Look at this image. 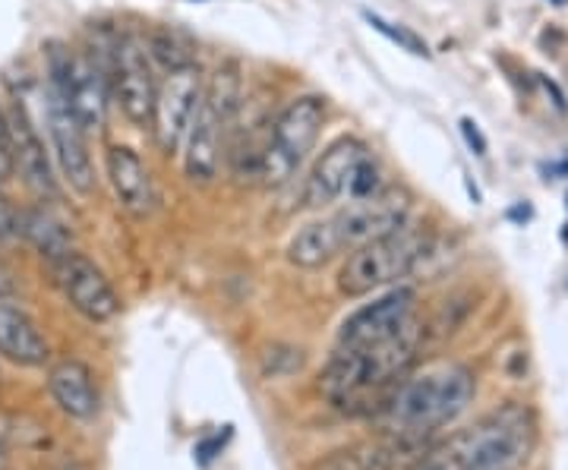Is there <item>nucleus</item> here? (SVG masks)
I'll list each match as a JSON object with an SVG mask.
<instances>
[{
  "mask_svg": "<svg viewBox=\"0 0 568 470\" xmlns=\"http://www.w3.org/2000/svg\"><path fill=\"white\" fill-rule=\"evenodd\" d=\"M477 395L474 372L462 364H433L405 372L376 408L383 439L420 449L429 436L455 423Z\"/></svg>",
  "mask_w": 568,
  "mask_h": 470,
  "instance_id": "f257e3e1",
  "label": "nucleus"
},
{
  "mask_svg": "<svg viewBox=\"0 0 568 470\" xmlns=\"http://www.w3.org/2000/svg\"><path fill=\"white\" fill-rule=\"evenodd\" d=\"M537 449V413L528 405H503L474 427L410 458L402 470H518Z\"/></svg>",
  "mask_w": 568,
  "mask_h": 470,
  "instance_id": "f03ea898",
  "label": "nucleus"
},
{
  "mask_svg": "<svg viewBox=\"0 0 568 470\" xmlns=\"http://www.w3.org/2000/svg\"><path fill=\"white\" fill-rule=\"evenodd\" d=\"M424 341V328L414 319L398 335L366 348H335L332 360L320 376V391L328 405L342 410H369L386 398L388 389L410 372L417 350Z\"/></svg>",
  "mask_w": 568,
  "mask_h": 470,
  "instance_id": "7ed1b4c3",
  "label": "nucleus"
},
{
  "mask_svg": "<svg viewBox=\"0 0 568 470\" xmlns=\"http://www.w3.org/2000/svg\"><path fill=\"white\" fill-rule=\"evenodd\" d=\"M241 108V70L237 63H222L203 85V102L190 123L183 143V171L193 184H212L222 162L224 133Z\"/></svg>",
  "mask_w": 568,
  "mask_h": 470,
  "instance_id": "20e7f679",
  "label": "nucleus"
},
{
  "mask_svg": "<svg viewBox=\"0 0 568 470\" xmlns=\"http://www.w3.org/2000/svg\"><path fill=\"white\" fill-rule=\"evenodd\" d=\"M426 256H429V234L424 227H410L405 222L383 237L351 249L347 263L338 272V290L345 297H366L373 290H383L407 278Z\"/></svg>",
  "mask_w": 568,
  "mask_h": 470,
  "instance_id": "39448f33",
  "label": "nucleus"
},
{
  "mask_svg": "<svg viewBox=\"0 0 568 470\" xmlns=\"http://www.w3.org/2000/svg\"><path fill=\"white\" fill-rule=\"evenodd\" d=\"M325 123V102L316 95H301L282 108L268 126V140L260 159V184L282 186L313 152Z\"/></svg>",
  "mask_w": 568,
  "mask_h": 470,
  "instance_id": "423d86ee",
  "label": "nucleus"
},
{
  "mask_svg": "<svg viewBox=\"0 0 568 470\" xmlns=\"http://www.w3.org/2000/svg\"><path fill=\"white\" fill-rule=\"evenodd\" d=\"M203 102V73L196 63H181L164 73L162 85L155 89L152 108V130L155 143L164 155L181 152L190 133V123L196 117V108Z\"/></svg>",
  "mask_w": 568,
  "mask_h": 470,
  "instance_id": "0eeeda50",
  "label": "nucleus"
},
{
  "mask_svg": "<svg viewBox=\"0 0 568 470\" xmlns=\"http://www.w3.org/2000/svg\"><path fill=\"white\" fill-rule=\"evenodd\" d=\"M407 212H410V193L405 186H383L373 196L347 200L345 208L338 215H332L328 222H332V231L342 244V253L345 249L351 253V249L405 225Z\"/></svg>",
  "mask_w": 568,
  "mask_h": 470,
  "instance_id": "6e6552de",
  "label": "nucleus"
},
{
  "mask_svg": "<svg viewBox=\"0 0 568 470\" xmlns=\"http://www.w3.org/2000/svg\"><path fill=\"white\" fill-rule=\"evenodd\" d=\"M108 80H111V95L118 99L126 121L145 126L152 121V108H155V89L159 82L152 76V63L142 48L140 39L123 35L111 51L108 63Z\"/></svg>",
  "mask_w": 568,
  "mask_h": 470,
  "instance_id": "1a4fd4ad",
  "label": "nucleus"
},
{
  "mask_svg": "<svg viewBox=\"0 0 568 470\" xmlns=\"http://www.w3.org/2000/svg\"><path fill=\"white\" fill-rule=\"evenodd\" d=\"M54 282L67 297V304L89 323H111L121 313V297L114 285L104 278V272L82 253L70 249L67 256L51 263Z\"/></svg>",
  "mask_w": 568,
  "mask_h": 470,
  "instance_id": "9d476101",
  "label": "nucleus"
},
{
  "mask_svg": "<svg viewBox=\"0 0 568 470\" xmlns=\"http://www.w3.org/2000/svg\"><path fill=\"white\" fill-rule=\"evenodd\" d=\"M417 294L410 287H392L388 294L376 297L373 304H364L347 316L338 328V345L335 348H366L379 345L402 328L410 326L417 316Z\"/></svg>",
  "mask_w": 568,
  "mask_h": 470,
  "instance_id": "9b49d317",
  "label": "nucleus"
},
{
  "mask_svg": "<svg viewBox=\"0 0 568 470\" xmlns=\"http://www.w3.org/2000/svg\"><path fill=\"white\" fill-rule=\"evenodd\" d=\"M48 126H51V143H54V155H58L63 177L82 196L92 193L95 190V167L89 159L85 130L67 102V92L58 85H48Z\"/></svg>",
  "mask_w": 568,
  "mask_h": 470,
  "instance_id": "f8f14e48",
  "label": "nucleus"
},
{
  "mask_svg": "<svg viewBox=\"0 0 568 470\" xmlns=\"http://www.w3.org/2000/svg\"><path fill=\"white\" fill-rule=\"evenodd\" d=\"M369 159V145L357 136H342L328 145L323 152V159L316 162L313 174L306 177L304 186V203L310 208H323L332 205L335 200H342L351 186V177L361 164Z\"/></svg>",
  "mask_w": 568,
  "mask_h": 470,
  "instance_id": "ddd939ff",
  "label": "nucleus"
},
{
  "mask_svg": "<svg viewBox=\"0 0 568 470\" xmlns=\"http://www.w3.org/2000/svg\"><path fill=\"white\" fill-rule=\"evenodd\" d=\"M108 99H111V80L108 67L99 58L73 51L67 63V102L80 117L85 133H99L108 121Z\"/></svg>",
  "mask_w": 568,
  "mask_h": 470,
  "instance_id": "4468645a",
  "label": "nucleus"
},
{
  "mask_svg": "<svg viewBox=\"0 0 568 470\" xmlns=\"http://www.w3.org/2000/svg\"><path fill=\"white\" fill-rule=\"evenodd\" d=\"M104 164H108L111 190H114L123 212H130L133 218H149L155 212L159 196H155L152 174L142 164L140 155L130 145H111L108 155H104Z\"/></svg>",
  "mask_w": 568,
  "mask_h": 470,
  "instance_id": "2eb2a0df",
  "label": "nucleus"
},
{
  "mask_svg": "<svg viewBox=\"0 0 568 470\" xmlns=\"http://www.w3.org/2000/svg\"><path fill=\"white\" fill-rule=\"evenodd\" d=\"M7 123H10V143H13V171H20L26 186L32 193H39L41 200H54L58 184H54V174H51L48 152H44V143H41V136L36 133V126H32L20 102H17V111Z\"/></svg>",
  "mask_w": 568,
  "mask_h": 470,
  "instance_id": "dca6fc26",
  "label": "nucleus"
},
{
  "mask_svg": "<svg viewBox=\"0 0 568 470\" xmlns=\"http://www.w3.org/2000/svg\"><path fill=\"white\" fill-rule=\"evenodd\" d=\"M0 354L20 367H41L51 357L39 323L13 297H0Z\"/></svg>",
  "mask_w": 568,
  "mask_h": 470,
  "instance_id": "f3484780",
  "label": "nucleus"
},
{
  "mask_svg": "<svg viewBox=\"0 0 568 470\" xmlns=\"http://www.w3.org/2000/svg\"><path fill=\"white\" fill-rule=\"evenodd\" d=\"M48 389H51V398L58 401V408L73 420H92L102 408V395H99L92 369L73 357L58 360L48 369Z\"/></svg>",
  "mask_w": 568,
  "mask_h": 470,
  "instance_id": "a211bd4d",
  "label": "nucleus"
},
{
  "mask_svg": "<svg viewBox=\"0 0 568 470\" xmlns=\"http://www.w3.org/2000/svg\"><path fill=\"white\" fill-rule=\"evenodd\" d=\"M414 449L398 446L392 439L383 442H369V446H354V449L335 451L325 461H320L313 470H402L410 461L405 454Z\"/></svg>",
  "mask_w": 568,
  "mask_h": 470,
  "instance_id": "6ab92c4d",
  "label": "nucleus"
},
{
  "mask_svg": "<svg viewBox=\"0 0 568 470\" xmlns=\"http://www.w3.org/2000/svg\"><path fill=\"white\" fill-rule=\"evenodd\" d=\"M20 234L39 249L48 263L61 259V256H67L73 249V231L63 225L51 208H44V205H36V208L22 212Z\"/></svg>",
  "mask_w": 568,
  "mask_h": 470,
  "instance_id": "aec40b11",
  "label": "nucleus"
},
{
  "mask_svg": "<svg viewBox=\"0 0 568 470\" xmlns=\"http://www.w3.org/2000/svg\"><path fill=\"white\" fill-rule=\"evenodd\" d=\"M342 253V244L332 231V222H310L306 227H301L291 244H287V259L294 266L301 268H320L325 263H332L335 256Z\"/></svg>",
  "mask_w": 568,
  "mask_h": 470,
  "instance_id": "412c9836",
  "label": "nucleus"
},
{
  "mask_svg": "<svg viewBox=\"0 0 568 470\" xmlns=\"http://www.w3.org/2000/svg\"><path fill=\"white\" fill-rule=\"evenodd\" d=\"M364 20L379 32V35H386L392 44H398L402 51H407V54H414V58H426L429 54V48H426V41L417 35V32H410L407 25H398V22H388L383 20L379 13H369V10H364Z\"/></svg>",
  "mask_w": 568,
  "mask_h": 470,
  "instance_id": "4be33fe9",
  "label": "nucleus"
},
{
  "mask_svg": "<svg viewBox=\"0 0 568 470\" xmlns=\"http://www.w3.org/2000/svg\"><path fill=\"white\" fill-rule=\"evenodd\" d=\"M379 190H383V177H379V167H376L373 155H369V159L354 171L345 196L347 200H364V196H373V193H379Z\"/></svg>",
  "mask_w": 568,
  "mask_h": 470,
  "instance_id": "5701e85b",
  "label": "nucleus"
},
{
  "mask_svg": "<svg viewBox=\"0 0 568 470\" xmlns=\"http://www.w3.org/2000/svg\"><path fill=\"white\" fill-rule=\"evenodd\" d=\"M13 177V143H10V123L7 114L0 111V184Z\"/></svg>",
  "mask_w": 568,
  "mask_h": 470,
  "instance_id": "b1692460",
  "label": "nucleus"
},
{
  "mask_svg": "<svg viewBox=\"0 0 568 470\" xmlns=\"http://www.w3.org/2000/svg\"><path fill=\"white\" fill-rule=\"evenodd\" d=\"M13 234H20V215L13 212V205L0 196V241L13 237Z\"/></svg>",
  "mask_w": 568,
  "mask_h": 470,
  "instance_id": "393cba45",
  "label": "nucleus"
},
{
  "mask_svg": "<svg viewBox=\"0 0 568 470\" xmlns=\"http://www.w3.org/2000/svg\"><path fill=\"white\" fill-rule=\"evenodd\" d=\"M462 133H465L467 145L474 149V155H487V140H484L480 126L470 121V117H465V121H462Z\"/></svg>",
  "mask_w": 568,
  "mask_h": 470,
  "instance_id": "a878e982",
  "label": "nucleus"
},
{
  "mask_svg": "<svg viewBox=\"0 0 568 470\" xmlns=\"http://www.w3.org/2000/svg\"><path fill=\"white\" fill-rule=\"evenodd\" d=\"M0 297H13V282L7 275V268L0 266Z\"/></svg>",
  "mask_w": 568,
  "mask_h": 470,
  "instance_id": "bb28decb",
  "label": "nucleus"
},
{
  "mask_svg": "<svg viewBox=\"0 0 568 470\" xmlns=\"http://www.w3.org/2000/svg\"><path fill=\"white\" fill-rule=\"evenodd\" d=\"M0 458H3V451H0Z\"/></svg>",
  "mask_w": 568,
  "mask_h": 470,
  "instance_id": "cd10ccee",
  "label": "nucleus"
}]
</instances>
